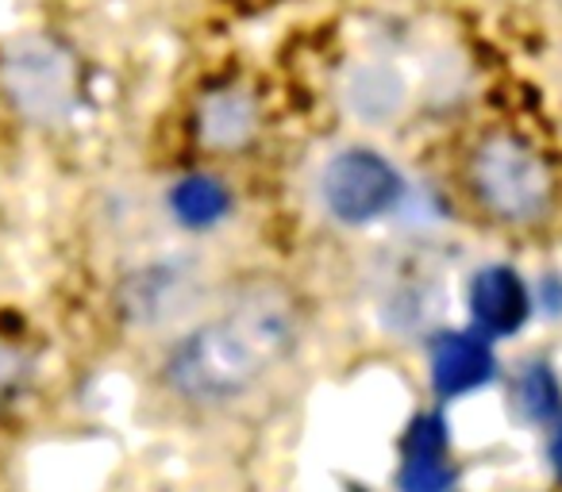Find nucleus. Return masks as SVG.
<instances>
[{"label": "nucleus", "mask_w": 562, "mask_h": 492, "mask_svg": "<svg viewBox=\"0 0 562 492\" xmlns=\"http://www.w3.org/2000/svg\"><path fill=\"white\" fill-rule=\"evenodd\" d=\"M470 316L485 335H516L531 316V297L524 277L508 266H485L470 282Z\"/></svg>", "instance_id": "39448f33"}, {"label": "nucleus", "mask_w": 562, "mask_h": 492, "mask_svg": "<svg viewBox=\"0 0 562 492\" xmlns=\"http://www.w3.org/2000/svg\"><path fill=\"white\" fill-rule=\"evenodd\" d=\"M297 305L273 285L250 289L224 316L196 328L166 362L173 392L196 404H224L255 389L297 346Z\"/></svg>", "instance_id": "f257e3e1"}, {"label": "nucleus", "mask_w": 562, "mask_h": 492, "mask_svg": "<svg viewBox=\"0 0 562 492\" xmlns=\"http://www.w3.org/2000/svg\"><path fill=\"white\" fill-rule=\"evenodd\" d=\"M170 208L186 227H212L227 211V193L212 178H181L170 193Z\"/></svg>", "instance_id": "9b49d317"}, {"label": "nucleus", "mask_w": 562, "mask_h": 492, "mask_svg": "<svg viewBox=\"0 0 562 492\" xmlns=\"http://www.w3.org/2000/svg\"><path fill=\"white\" fill-rule=\"evenodd\" d=\"M513 408L524 423L543 427L562 415V385L547 362H528L513 381Z\"/></svg>", "instance_id": "1a4fd4ad"}, {"label": "nucleus", "mask_w": 562, "mask_h": 492, "mask_svg": "<svg viewBox=\"0 0 562 492\" xmlns=\"http://www.w3.org/2000/svg\"><path fill=\"white\" fill-rule=\"evenodd\" d=\"M551 461H554V469L562 473V420H559V427H554V438H551Z\"/></svg>", "instance_id": "ddd939ff"}, {"label": "nucleus", "mask_w": 562, "mask_h": 492, "mask_svg": "<svg viewBox=\"0 0 562 492\" xmlns=\"http://www.w3.org/2000/svg\"><path fill=\"white\" fill-rule=\"evenodd\" d=\"M27 381V358L16 346L0 343V400H9L20 392V385Z\"/></svg>", "instance_id": "f8f14e48"}, {"label": "nucleus", "mask_w": 562, "mask_h": 492, "mask_svg": "<svg viewBox=\"0 0 562 492\" xmlns=\"http://www.w3.org/2000/svg\"><path fill=\"white\" fill-rule=\"evenodd\" d=\"M181 305H186V274H178V270L155 266L147 274H135L127 285V312L147 323L181 312Z\"/></svg>", "instance_id": "9d476101"}, {"label": "nucleus", "mask_w": 562, "mask_h": 492, "mask_svg": "<svg viewBox=\"0 0 562 492\" xmlns=\"http://www.w3.org/2000/svg\"><path fill=\"white\" fill-rule=\"evenodd\" d=\"M493 374H497V358L482 335L451 331L431 343V385L439 397H467L490 385Z\"/></svg>", "instance_id": "423d86ee"}, {"label": "nucleus", "mask_w": 562, "mask_h": 492, "mask_svg": "<svg viewBox=\"0 0 562 492\" xmlns=\"http://www.w3.org/2000/svg\"><path fill=\"white\" fill-rule=\"evenodd\" d=\"M401 201V173L374 150H344L324 170V204L344 224H370Z\"/></svg>", "instance_id": "20e7f679"}, {"label": "nucleus", "mask_w": 562, "mask_h": 492, "mask_svg": "<svg viewBox=\"0 0 562 492\" xmlns=\"http://www.w3.org/2000/svg\"><path fill=\"white\" fill-rule=\"evenodd\" d=\"M0 78L9 96L20 104V112L32 119H63L74 104V89H78V70L74 58L58 47L55 39H20L9 47L4 62H0Z\"/></svg>", "instance_id": "7ed1b4c3"}, {"label": "nucleus", "mask_w": 562, "mask_h": 492, "mask_svg": "<svg viewBox=\"0 0 562 492\" xmlns=\"http://www.w3.org/2000/svg\"><path fill=\"white\" fill-rule=\"evenodd\" d=\"M405 461H401V492H451L454 466L447 461V423L443 415H420L408 427Z\"/></svg>", "instance_id": "0eeeda50"}, {"label": "nucleus", "mask_w": 562, "mask_h": 492, "mask_svg": "<svg viewBox=\"0 0 562 492\" xmlns=\"http://www.w3.org/2000/svg\"><path fill=\"white\" fill-rule=\"evenodd\" d=\"M474 188L485 208L497 211L501 219L520 224V219H536L547 208L551 178H547L543 162L524 142L497 135V139L477 147Z\"/></svg>", "instance_id": "f03ea898"}, {"label": "nucleus", "mask_w": 562, "mask_h": 492, "mask_svg": "<svg viewBox=\"0 0 562 492\" xmlns=\"http://www.w3.org/2000/svg\"><path fill=\"white\" fill-rule=\"evenodd\" d=\"M258 112L255 101L239 89H224V93H212L201 108V139L216 150H235L255 135Z\"/></svg>", "instance_id": "6e6552de"}]
</instances>
